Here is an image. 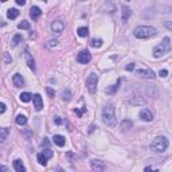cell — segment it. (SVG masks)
<instances>
[{
  "instance_id": "cell-10",
  "label": "cell",
  "mask_w": 172,
  "mask_h": 172,
  "mask_svg": "<svg viewBox=\"0 0 172 172\" xmlns=\"http://www.w3.org/2000/svg\"><path fill=\"white\" fill-rule=\"evenodd\" d=\"M65 30V23L62 20H55V22L51 23V31L54 32L55 35H61Z\"/></svg>"
},
{
  "instance_id": "cell-26",
  "label": "cell",
  "mask_w": 172,
  "mask_h": 172,
  "mask_svg": "<svg viewBox=\"0 0 172 172\" xmlns=\"http://www.w3.org/2000/svg\"><path fill=\"white\" fill-rule=\"evenodd\" d=\"M61 96H62V100L63 101H70L71 100V92L69 89H65Z\"/></svg>"
},
{
  "instance_id": "cell-34",
  "label": "cell",
  "mask_w": 172,
  "mask_h": 172,
  "mask_svg": "<svg viewBox=\"0 0 172 172\" xmlns=\"http://www.w3.org/2000/svg\"><path fill=\"white\" fill-rule=\"evenodd\" d=\"M125 70H126V71H133V70H134V65H133V63L126 65V66H125Z\"/></svg>"
},
{
  "instance_id": "cell-39",
  "label": "cell",
  "mask_w": 172,
  "mask_h": 172,
  "mask_svg": "<svg viewBox=\"0 0 172 172\" xmlns=\"http://www.w3.org/2000/svg\"><path fill=\"white\" fill-rule=\"evenodd\" d=\"M16 4H18V6H24L26 2H24V0H16Z\"/></svg>"
},
{
  "instance_id": "cell-6",
  "label": "cell",
  "mask_w": 172,
  "mask_h": 172,
  "mask_svg": "<svg viewBox=\"0 0 172 172\" xmlns=\"http://www.w3.org/2000/svg\"><path fill=\"white\" fill-rule=\"evenodd\" d=\"M52 156H54V152H52L51 149H44L43 152H40L38 155V161H39V164H42V165H46L47 164V160L48 159H51Z\"/></svg>"
},
{
  "instance_id": "cell-21",
  "label": "cell",
  "mask_w": 172,
  "mask_h": 172,
  "mask_svg": "<svg viewBox=\"0 0 172 172\" xmlns=\"http://www.w3.org/2000/svg\"><path fill=\"white\" fill-rule=\"evenodd\" d=\"M22 42H23V36L20 34H16V35H14V38H12V40H11V46L16 47L19 43H22Z\"/></svg>"
},
{
  "instance_id": "cell-20",
  "label": "cell",
  "mask_w": 172,
  "mask_h": 172,
  "mask_svg": "<svg viewBox=\"0 0 172 172\" xmlns=\"http://www.w3.org/2000/svg\"><path fill=\"white\" fill-rule=\"evenodd\" d=\"M19 16V11L16 10V8H10V10L7 11V18L8 19H16Z\"/></svg>"
},
{
  "instance_id": "cell-42",
  "label": "cell",
  "mask_w": 172,
  "mask_h": 172,
  "mask_svg": "<svg viewBox=\"0 0 172 172\" xmlns=\"http://www.w3.org/2000/svg\"><path fill=\"white\" fill-rule=\"evenodd\" d=\"M0 171H2V172H7V167L6 165H2V167H0Z\"/></svg>"
},
{
  "instance_id": "cell-4",
  "label": "cell",
  "mask_w": 172,
  "mask_h": 172,
  "mask_svg": "<svg viewBox=\"0 0 172 172\" xmlns=\"http://www.w3.org/2000/svg\"><path fill=\"white\" fill-rule=\"evenodd\" d=\"M168 140H167V137L164 136H159L156 137L155 140L151 143V149L153 151V152H157V153H161L164 152V151L168 148Z\"/></svg>"
},
{
  "instance_id": "cell-43",
  "label": "cell",
  "mask_w": 172,
  "mask_h": 172,
  "mask_svg": "<svg viewBox=\"0 0 172 172\" xmlns=\"http://www.w3.org/2000/svg\"><path fill=\"white\" fill-rule=\"evenodd\" d=\"M93 130H94V126L92 125V126H90V129H89V132H90V133H92V132H93Z\"/></svg>"
},
{
  "instance_id": "cell-24",
  "label": "cell",
  "mask_w": 172,
  "mask_h": 172,
  "mask_svg": "<svg viewBox=\"0 0 172 172\" xmlns=\"http://www.w3.org/2000/svg\"><path fill=\"white\" fill-rule=\"evenodd\" d=\"M118 86H120V79H118L114 85L110 86V88L106 89V90H105V93H106V94H114V93H116V90L118 89Z\"/></svg>"
},
{
  "instance_id": "cell-19",
  "label": "cell",
  "mask_w": 172,
  "mask_h": 172,
  "mask_svg": "<svg viewBox=\"0 0 172 172\" xmlns=\"http://www.w3.org/2000/svg\"><path fill=\"white\" fill-rule=\"evenodd\" d=\"M52 143L58 147H63L65 144H66V140H65V137L61 136V134H55V136L52 137Z\"/></svg>"
},
{
  "instance_id": "cell-7",
  "label": "cell",
  "mask_w": 172,
  "mask_h": 172,
  "mask_svg": "<svg viewBox=\"0 0 172 172\" xmlns=\"http://www.w3.org/2000/svg\"><path fill=\"white\" fill-rule=\"evenodd\" d=\"M77 61H78L79 63H82V65H86V63H89L90 61H92V54H90L88 50H82V51H79L78 54H77Z\"/></svg>"
},
{
  "instance_id": "cell-2",
  "label": "cell",
  "mask_w": 172,
  "mask_h": 172,
  "mask_svg": "<svg viewBox=\"0 0 172 172\" xmlns=\"http://www.w3.org/2000/svg\"><path fill=\"white\" fill-rule=\"evenodd\" d=\"M157 34V30L151 26H137L133 30V35L137 39H148Z\"/></svg>"
},
{
  "instance_id": "cell-27",
  "label": "cell",
  "mask_w": 172,
  "mask_h": 172,
  "mask_svg": "<svg viewBox=\"0 0 172 172\" xmlns=\"http://www.w3.org/2000/svg\"><path fill=\"white\" fill-rule=\"evenodd\" d=\"M7 136H8V129L7 128L0 129V141L4 143V141H6V138H7Z\"/></svg>"
},
{
  "instance_id": "cell-33",
  "label": "cell",
  "mask_w": 172,
  "mask_h": 172,
  "mask_svg": "<svg viewBox=\"0 0 172 172\" xmlns=\"http://www.w3.org/2000/svg\"><path fill=\"white\" fill-rule=\"evenodd\" d=\"M159 75L164 78V77H167V75H168V70H165V69H163V70H160V71H159Z\"/></svg>"
},
{
  "instance_id": "cell-32",
  "label": "cell",
  "mask_w": 172,
  "mask_h": 172,
  "mask_svg": "<svg viewBox=\"0 0 172 172\" xmlns=\"http://www.w3.org/2000/svg\"><path fill=\"white\" fill-rule=\"evenodd\" d=\"M11 61H12V58L10 57V54L4 52V63H11Z\"/></svg>"
},
{
  "instance_id": "cell-29",
  "label": "cell",
  "mask_w": 172,
  "mask_h": 172,
  "mask_svg": "<svg viewBox=\"0 0 172 172\" xmlns=\"http://www.w3.org/2000/svg\"><path fill=\"white\" fill-rule=\"evenodd\" d=\"M90 46L92 47H101L102 46V39H92L90 40Z\"/></svg>"
},
{
  "instance_id": "cell-9",
  "label": "cell",
  "mask_w": 172,
  "mask_h": 172,
  "mask_svg": "<svg viewBox=\"0 0 172 172\" xmlns=\"http://www.w3.org/2000/svg\"><path fill=\"white\" fill-rule=\"evenodd\" d=\"M92 170L93 172H106V165L100 159H94L92 160Z\"/></svg>"
},
{
  "instance_id": "cell-11",
  "label": "cell",
  "mask_w": 172,
  "mask_h": 172,
  "mask_svg": "<svg viewBox=\"0 0 172 172\" xmlns=\"http://www.w3.org/2000/svg\"><path fill=\"white\" fill-rule=\"evenodd\" d=\"M32 102H34V106H35V110H42L43 109V98L40 94H34L32 97Z\"/></svg>"
},
{
  "instance_id": "cell-25",
  "label": "cell",
  "mask_w": 172,
  "mask_h": 172,
  "mask_svg": "<svg viewBox=\"0 0 172 172\" xmlns=\"http://www.w3.org/2000/svg\"><path fill=\"white\" fill-rule=\"evenodd\" d=\"M77 34H78V36H81V38H86V36L89 35L88 27H79L78 30H77Z\"/></svg>"
},
{
  "instance_id": "cell-35",
  "label": "cell",
  "mask_w": 172,
  "mask_h": 172,
  "mask_svg": "<svg viewBox=\"0 0 172 172\" xmlns=\"http://www.w3.org/2000/svg\"><path fill=\"white\" fill-rule=\"evenodd\" d=\"M6 109H7L6 104H4V102H2V104H0V113H4V112H6Z\"/></svg>"
},
{
  "instance_id": "cell-28",
  "label": "cell",
  "mask_w": 172,
  "mask_h": 172,
  "mask_svg": "<svg viewBox=\"0 0 172 172\" xmlns=\"http://www.w3.org/2000/svg\"><path fill=\"white\" fill-rule=\"evenodd\" d=\"M57 46H58V40H57V39H51V40H48V42L46 43V47L50 48V50L55 48Z\"/></svg>"
},
{
  "instance_id": "cell-31",
  "label": "cell",
  "mask_w": 172,
  "mask_h": 172,
  "mask_svg": "<svg viewBox=\"0 0 172 172\" xmlns=\"http://www.w3.org/2000/svg\"><path fill=\"white\" fill-rule=\"evenodd\" d=\"M74 112L77 113V116H78V117H82L84 112H86V106H84L82 109H74Z\"/></svg>"
},
{
  "instance_id": "cell-30",
  "label": "cell",
  "mask_w": 172,
  "mask_h": 172,
  "mask_svg": "<svg viewBox=\"0 0 172 172\" xmlns=\"http://www.w3.org/2000/svg\"><path fill=\"white\" fill-rule=\"evenodd\" d=\"M18 28H20V30H28V28H30V23H28L27 20H23L22 23L18 24Z\"/></svg>"
},
{
  "instance_id": "cell-5",
  "label": "cell",
  "mask_w": 172,
  "mask_h": 172,
  "mask_svg": "<svg viewBox=\"0 0 172 172\" xmlns=\"http://www.w3.org/2000/svg\"><path fill=\"white\" fill-rule=\"evenodd\" d=\"M97 82H98V77L96 73H92V74L88 75V78H86V89H88V92L90 94L96 93L97 90Z\"/></svg>"
},
{
  "instance_id": "cell-38",
  "label": "cell",
  "mask_w": 172,
  "mask_h": 172,
  "mask_svg": "<svg viewBox=\"0 0 172 172\" xmlns=\"http://www.w3.org/2000/svg\"><path fill=\"white\" fill-rule=\"evenodd\" d=\"M164 26L168 28V30H172V22H164Z\"/></svg>"
},
{
  "instance_id": "cell-37",
  "label": "cell",
  "mask_w": 172,
  "mask_h": 172,
  "mask_svg": "<svg viewBox=\"0 0 172 172\" xmlns=\"http://www.w3.org/2000/svg\"><path fill=\"white\" fill-rule=\"evenodd\" d=\"M46 92H47V94H48L50 97H54V94H55V93H54V90H51L50 88H47V89H46Z\"/></svg>"
},
{
  "instance_id": "cell-40",
  "label": "cell",
  "mask_w": 172,
  "mask_h": 172,
  "mask_svg": "<svg viewBox=\"0 0 172 172\" xmlns=\"http://www.w3.org/2000/svg\"><path fill=\"white\" fill-rule=\"evenodd\" d=\"M145 172H159L157 170H152V168H149V167H147L145 168Z\"/></svg>"
},
{
  "instance_id": "cell-14",
  "label": "cell",
  "mask_w": 172,
  "mask_h": 172,
  "mask_svg": "<svg viewBox=\"0 0 172 172\" xmlns=\"http://www.w3.org/2000/svg\"><path fill=\"white\" fill-rule=\"evenodd\" d=\"M40 15H42V11H40V8L36 7V6H32L31 10H30V16L32 18V20H38Z\"/></svg>"
},
{
  "instance_id": "cell-18",
  "label": "cell",
  "mask_w": 172,
  "mask_h": 172,
  "mask_svg": "<svg viewBox=\"0 0 172 172\" xmlns=\"http://www.w3.org/2000/svg\"><path fill=\"white\" fill-rule=\"evenodd\" d=\"M14 168L16 172H26V167H24L23 161L20 160V159H16L14 160Z\"/></svg>"
},
{
  "instance_id": "cell-41",
  "label": "cell",
  "mask_w": 172,
  "mask_h": 172,
  "mask_svg": "<svg viewBox=\"0 0 172 172\" xmlns=\"http://www.w3.org/2000/svg\"><path fill=\"white\" fill-rule=\"evenodd\" d=\"M43 143H42V145H48V144H50V141H48V138H43Z\"/></svg>"
},
{
  "instance_id": "cell-17",
  "label": "cell",
  "mask_w": 172,
  "mask_h": 172,
  "mask_svg": "<svg viewBox=\"0 0 172 172\" xmlns=\"http://www.w3.org/2000/svg\"><path fill=\"white\" fill-rule=\"evenodd\" d=\"M24 57H26V62H27V65H28V67L31 69L32 71L35 70V61H34V58L31 57V54L28 52V50H26V54H24Z\"/></svg>"
},
{
  "instance_id": "cell-15",
  "label": "cell",
  "mask_w": 172,
  "mask_h": 172,
  "mask_svg": "<svg viewBox=\"0 0 172 172\" xmlns=\"http://www.w3.org/2000/svg\"><path fill=\"white\" fill-rule=\"evenodd\" d=\"M132 16V11H130V8H128L126 6H122V23H126L129 20V18Z\"/></svg>"
},
{
  "instance_id": "cell-12",
  "label": "cell",
  "mask_w": 172,
  "mask_h": 172,
  "mask_svg": "<svg viewBox=\"0 0 172 172\" xmlns=\"http://www.w3.org/2000/svg\"><path fill=\"white\" fill-rule=\"evenodd\" d=\"M140 118H141L143 121L149 122V121H152V120H153V114L151 113V110H149V109H143L141 112H140Z\"/></svg>"
},
{
  "instance_id": "cell-13",
  "label": "cell",
  "mask_w": 172,
  "mask_h": 172,
  "mask_svg": "<svg viewBox=\"0 0 172 172\" xmlns=\"http://www.w3.org/2000/svg\"><path fill=\"white\" fill-rule=\"evenodd\" d=\"M12 82H14L15 88H23L24 86V78L20 74H14V77H12Z\"/></svg>"
},
{
  "instance_id": "cell-1",
  "label": "cell",
  "mask_w": 172,
  "mask_h": 172,
  "mask_svg": "<svg viewBox=\"0 0 172 172\" xmlns=\"http://www.w3.org/2000/svg\"><path fill=\"white\" fill-rule=\"evenodd\" d=\"M102 121L108 126L117 125V116H116V108H114V105L109 104L102 109Z\"/></svg>"
},
{
  "instance_id": "cell-16",
  "label": "cell",
  "mask_w": 172,
  "mask_h": 172,
  "mask_svg": "<svg viewBox=\"0 0 172 172\" xmlns=\"http://www.w3.org/2000/svg\"><path fill=\"white\" fill-rule=\"evenodd\" d=\"M132 126H133V122L129 120V118H125V120H122L120 122V128L124 130V132H126V130H129V129H132Z\"/></svg>"
},
{
  "instance_id": "cell-22",
  "label": "cell",
  "mask_w": 172,
  "mask_h": 172,
  "mask_svg": "<svg viewBox=\"0 0 172 172\" xmlns=\"http://www.w3.org/2000/svg\"><path fill=\"white\" fill-rule=\"evenodd\" d=\"M32 97H34V96H32L31 93H28V92H23L19 96V98H20V101H22V102H30L32 100Z\"/></svg>"
},
{
  "instance_id": "cell-23",
  "label": "cell",
  "mask_w": 172,
  "mask_h": 172,
  "mask_svg": "<svg viewBox=\"0 0 172 172\" xmlns=\"http://www.w3.org/2000/svg\"><path fill=\"white\" fill-rule=\"evenodd\" d=\"M16 124H18L19 126H22V125H26L27 124V117L24 116V114H18L16 116Z\"/></svg>"
},
{
  "instance_id": "cell-36",
  "label": "cell",
  "mask_w": 172,
  "mask_h": 172,
  "mask_svg": "<svg viewBox=\"0 0 172 172\" xmlns=\"http://www.w3.org/2000/svg\"><path fill=\"white\" fill-rule=\"evenodd\" d=\"M54 121H55L57 125H62V124H63V121H62V118H61V117H55Z\"/></svg>"
},
{
  "instance_id": "cell-8",
  "label": "cell",
  "mask_w": 172,
  "mask_h": 172,
  "mask_svg": "<svg viewBox=\"0 0 172 172\" xmlns=\"http://www.w3.org/2000/svg\"><path fill=\"white\" fill-rule=\"evenodd\" d=\"M137 77H140L143 79H152L155 78V71L151 70V69H140V70L136 71Z\"/></svg>"
},
{
  "instance_id": "cell-3",
  "label": "cell",
  "mask_w": 172,
  "mask_h": 172,
  "mask_svg": "<svg viewBox=\"0 0 172 172\" xmlns=\"http://www.w3.org/2000/svg\"><path fill=\"white\" fill-rule=\"evenodd\" d=\"M170 50H171V40H170L168 36H165V38L161 40V43H159L157 46L153 48L152 54H153L155 58H160V57L165 55Z\"/></svg>"
}]
</instances>
